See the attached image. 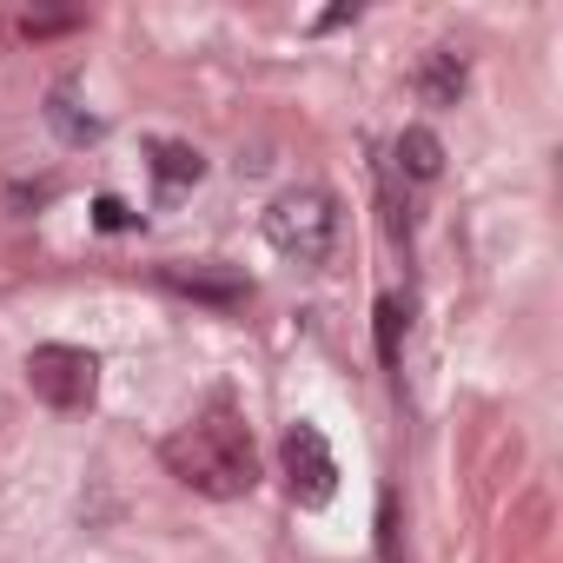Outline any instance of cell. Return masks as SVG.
<instances>
[{"label": "cell", "instance_id": "obj_1", "mask_svg": "<svg viewBox=\"0 0 563 563\" xmlns=\"http://www.w3.org/2000/svg\"><path fill=\"white\" fill-rule=\"evenodd\" d=\"M166 464L179 484H192L199 497H245L258 484V457H252V431L232 418V405L199 411L192 424H179L166 438Z\"/></svg>", "mask_w": 563, "mask_h": 563}, {"label": "cell", "instance_id": "obj_2", "mask_svg": "<svg viewBox=\"0 0 563 563\" xmlns=\"http://www.w3.org/2000/svg\"><path fill=\"white\" fill-rule=\"evenodd\" d=\"M265 239L286 252L292 265H325L332 245H339V206H332V192H319V186L278 192L272 212H265Z\"/></svg>", "mask_w": 563, "mask_h": 563}, {"label": "cell", "instance_id": "obj_3", "mask_svg": "<svg viewBox=\"0 0 563 563\" xmlns=\"http://www.w3.org/2000/svg\"><path fill=\"white\" fill-rule=\"evenodd\" d=\"M27 385H34L41 405L80 411V405L93 398V385H100V365H93V352H80V345H41V352L27 358Z\"/></svg>", "mask_w": 563, "mask_h": 563}, {"label": "cell", "instance_id": "obj_4", "mask_svg": "<svg viewBox=\"0 0 563 563\" xmlns=\"http://www.w3.org/2000/svg\"><path fill=\"white\" fill-rule=\"evenodd\" d=\"M278 457H286V484H292V497H299L306 510L332 504V490H339V464H332V444L319 438V424H292L286 444H278Z\"/></svg>", "mask_w": 563, "mask_h": 563}, {"label": "cell", "instance_id": "obj_5", "mask_svg": "<svg viewBox=\"0 0 563 563\" xmlns=\"http://www.w3.org/2000/svg\"><path fill=\"white\" fill-rule=\"evenodd\" d=\"M159 278L179 299H199V306H219V312H239L252 299V286H245L239 272H225V265H166Z\"/></svg>", "mask_w": 563, "mask_h": 563}, {"label": "cell", "instance_id": "obj_6", "mask_svg": "<svg viewBox=\"0 0 563 563\" xmlns=\"http://www.w3.org/2000/svg\"><path fill=\"white\" fill-rule=\"evenodd\" d=\"M418 93H424L431 107H457V93H464V60H457V54H424Z\"/></svg>", "mask_w": 563, "mask_h": 563}, {"label": "cell", "instance_id": "obj_7", "mask_svg": "<svg viewBox=\"0 0 563 563\" xmlns=\"http://www.w3.org/2000/svg\"><path fill=\"white\" fill-rule=\"evenodd\" d=\"M398 173H405V179H418V186H424V179H438V173H444V146H438V133L411 126V133L398 140Z\"/></svg>", "mask_w": 563, "mask_h": 563}, {"label": "cell", "instance_id": "obj_8", "mask_svg": "<svg viewBox=\"0 0 563 563\" xmlns=\"http://www.w3.org/2000/svg\"><path fill=\"white\" fill-rule=\"evenodd\" d=\"M153 173H159V186H192L199 179V153L186 140H153Z\"/></svg>", "mask_w": 563, "mask_h": 563}, {"label": "cell", "instance_id": "obj_9", "mask_svg": "<svg viewBox=\"0 0 563 563\" xmlns=\"http://www.w3.org/2000/svg\"><path fill=\"white\" fill-rule=\"evenodd\" d=\"M398 332H405V306L398 299H378V352H385V365L398 358Z\"/></svg>", "mask_w": 563, "mask_h": 563}, {"label": "cell", "instance_id": "obj_10", "mask_svg": "<svg viewBox=\"0 0 563 563\" xmlns=\"http://www.w3.org/2000/svg\"><path fill=\"white\" fill-rule=\"evenodd\" d=\"M93 212H100V225H107V232H120V225H126V219H133V212H126V206H120V199H100V206H93Z\"/></svg>", "mask_w": 563, "mask_h": 563}]
</instances>
